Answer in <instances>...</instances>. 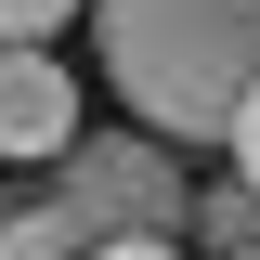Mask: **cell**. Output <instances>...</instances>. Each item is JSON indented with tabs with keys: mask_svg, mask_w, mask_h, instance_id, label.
Listing matches in <instances>:
<instances>
[{
	"mask_svg": "<svg viewBox=\"0 0 260 260\" xmlns=\"http://www.w3.org/2000/svg\"><path fill=\"white\" fill-rule=\"evenodd\" d=\"M104 13V91L156 143H234L260 91V0H91Z\"/></svg>",
	"mask_w": 260,
	"mask_h": 260,
	"instance_id": "cell-1",
	"label": "cell"
},
{
	"mask_svg": "<svg viewBox=\"0 0 260 260\" xmlns=\"http://www.w3.org/2000/svg\"><path fill=\"white\" fill-rule=\"evenodd\" d=\"M52 208L78 234H91V247H130V234H169V247H182V221H195V195H182V156H169L156 130H78V143H65V169H52Z\"/></svg>",
	"mask_w": 260,
	"mask_h": 260,
	"instance_id": "cell-2",
	"label": "cell"
},
{
	"mask_svg": "<svg viewBox=\"0 0 260 260\" xmlns=\"http://www.w3.org/2000/svg\"><path fill=\"white\" fill-rule=\"evenodd\" d=\"M65 143H78V78L52 52H0V156L65 169Z\"/></svg>",
	"mask_w": 260,
	"mask_h": 260,
	"instance_id": "cell-3",
	"label": "cell"
},
{
	"mask_svg": "<svg viewBox=\"0 0 260 260\" xmlns=\"http://www.w3.org/2000/svg\"><path fill=\"white\" fill-rule=\"evenodd\" d=\"M0 260H91V234L39 195V208H13V221H0Z\"/></svg>",
	"mask_w": 260,
	"mask_h": 260,
	"instance_id": "cell-4",
	"label": "cell"
},
{
	"mask_svg": "<svg viewBox=\"0 0 260 260\" xmlns=\"http://www.w3.org/2000/svg\"><path fill=\"white\" fill-rule=\"evenodd\" d=\"M182 234H208L221 260H234V247H260V195H247V182H221V195H195V221H182Z\"/></svg>",
	"mask_w": 260,
	"mask_h": 260,
	"instance_id": "cell-5",
	"label": "cell"
},
{
	"mask_svg": "<svg viewBox=\"0 0 260 260\" xmlns=\"http://www.w3.org/2000/svg\"><path fill=\"white\" fill-rule=\"evenodd\" d=\"M78 0H0V52H26V39H52Z\"/></svg>",
	"mask_w": 260,
	"mask_h": 260,
	"instance_id": "cell-6",
	"label": "cell"
},
{
	"mask_svg": "<svg viewBox=\"0 0 260 260\" xmlns=\"http://www.w3.org/2000/svg\"><path fill=\"white\" fill-rule=\"evenodd\" d=\"M234 182L260 195V91H247V117H234Z\"/></svg>",
	"mask_w": 260,
	"mask_h": 260,
	"instance_id": "cell-7",
	"label": "cell"
},
{
	"mask_svg": "<svg viewBox=\"0 0 260 260\" xmlns=\"http://www.w3.org/2000/svg\"><path fill=\"white\" fill-rule=\"evenodd\" d=\"M91 260H182L169 234H130V247H91Z\"/></svg>",
	"mask_w": 260,
	"mask_h": 260,
	"instance_id": "cell-8",
	"label": "cell"
},
{
	"mask_svg": "<svg viewBox=\"0 0 260 260\" xmlns=\"http://www.w3.org/2000/svg\"><path fill=\"white\" fill-rule=\"evenodd\" d=\"M234 260H260V247H234Z\"/></svg>",
	"mask_w": 260,
	"mask_h": 260,
	"instance_id": "cell-9",
	"label": "cell"
},
{
	"mask_svg": "<svg viewBox=\"0 0 260 260\" xmlns=\"http://www.w3.org/2000/svg\"><path fill=\"white\" fill-rule=\"evenodd\" d=\"M0 221H13V208H0Z\"/></svg>",
	"mask_w": 260,
	"mask_h": 260,
	"instance_id": "cell-10",
	"label": "cell"
}]
</instances>
